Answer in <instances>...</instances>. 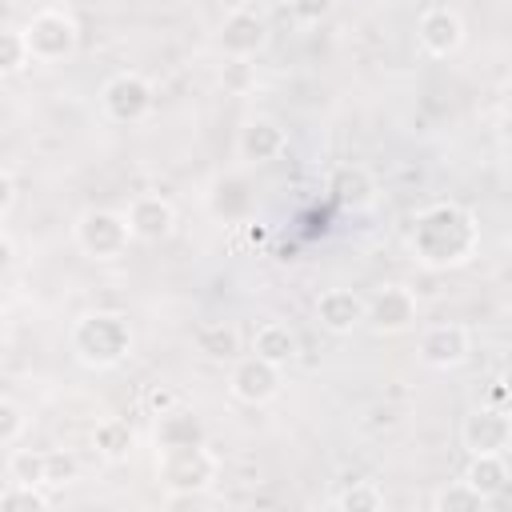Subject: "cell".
I'll list each match as a JSON object with an SVG mask.
<instances>
[{"mask_svg":"<svg viewBox=\"0 0 512 512\" xmlns=\"http://www.w3.org/2000/svg\"><path fill=\"white\" fill-rule=\"evenodd\" d=\"M172 224H176V212L164 196H136L132 208H128V228H132L136 240L156 244L172 232Z\"/></svg>","mask_w":512,"mask_h":512,"instance_id":"cell-9","label":"cell"},{"mask_svg":"<svg viewBox=\"0 0 512 512\" xmlns=\"http://www.w3.org/2000/svg\"><path fill=\"white\" fill-rule=\"evenodd\" d=\"M280 392V364L264 360V356H248L236 364L232 372V396L244 404H264Z\"/></svg>","mask_w":512,"mask_h":512,"instance_id":"cell-6","label":"cell"},{"mask_svg":"<svg viewBox=\"0 0 512 512\" xmlns=\"http://www.w3.org/2000/svg\"><path fill=\"white\" fill-rule=\"evenodd\" d=\"M96 448L104 452V456H124L128 448H132V432H128V424L124 420H104L100 428H96Z\"/></svg>","mask_w":512,"mask_h":512,"instance_id":"cell-22","label":"cell"},{"mask_svg":"<svg viewBox=\"0 0 512 512\" xmlns=\"http://www.w3.org/2000/svg\"><path fill=\"white\" fill-rule=\"evenodd\" d=\"M220 8L232 16V12H248V0H220Z\"/></svg>","mask_w":512,"mask_h":512,"instance_id":"cell-28","label":"cell"},{"mask_svg":"<svg viewBox=\"0 0 512 512\" xmlns=\"http://www.w3.org/2000/svg\"><path fill=\"white\" fill-rule=\"evenodd\" d=\"M212 468L216 464L200 444H172L168 460H164L168 484H176V488H204L212 480Z\"/></svg>","mask_w":512,"mask_h":512,"instance_id":"cell-8","label":"cell"},{"mask_svg":"<svg viewBox=\"0 0 512 512\" xmlns=\"http://www.w3.org/2000/svg\"><path fill=\"white\" fill-rule=\"evenodd\" d=\"M200 352L212 356V360H232V356L240 352V336H236V328H224V324L200 328Z\"/></svg>","mask_w":512,"mask_h":512,"instance_id":"cell-20","label":"cell"},{"mask_svg":"<svg viewBox=\"0 0 512 512\" xmlns=\"http://www.w3.org/2000/svg\"><path fill=\"white\" fill-rule=\"evenodd\" d=\"M316 316L328 332H352L360 320H368V304L348 288H328L316 300Z\"/></svg>","mask_w":512,"mask_h":512,"instance_id":"cell-10","label":"cell"},{"mask_svg":"<svg viewBox=\"0 0 512 512\" xmlns=\"http://www.w3.org/2000/svg\"><path fill=\"white\" fill-rule=\"evenodd\" d=\"M416 36H420V44H424L432 56H448V52L460 48V40H464V24H460V16L448 12V8H428V12L420 16Z\"/></svg>","mask_w":512,"mask_h":512,"instance_id":"cell-12","label":"cell"},{"mask_svg":"<svg viewBox=\"0 0 512 512\" xmlns=\"http://www.w3.org/2000/svg\"><path fill=\"white\" fill-rule=\"evenodd\" d=\"M328 4H332V0H292V12H296L300 20H320V16L328 12Z\"/></svg>","mask_w":512,"mask_h":512,"instance_id":"cell-26","label":"cell"},{"mask_svg":"<svg viewBox=\"0 0 512 512\" xmlns=\"http://www.w3.org/2000/svg\"><path fill=\"white\" fill-rule=\"evenodd\" d=\"M512 440V420L504 412H472L464 424V444L472 456H500Z\"/></svg>","mask_w":512,"mask_h":512,"instance_id":"cell-7","label":"cell"},{"mask_svg":"<svg viewBox=\"0 0 512 512\" xmlns=\"http://www.w3.org/2000/svg\"><path fill=\"white\" fill-rule=\"evenodd\" d=\"M296 332L288 328V324H280V320H268V324H260L256 328V336H252V352L256 356H264V360H272V364H288L292 356H296Z\"/></svg>","mask_w":512,"mask_h":512,"instance_id":"cell-15","label":"cell"},{"mask_svg":"<svg viewBox=\"0 0 512 512\" xmlns=\"http://www.w3.org/2000/svg\"><path fill=\"white\" fill-rule=\"evenodd\" d=\"M468 484L488 500V496L504 484V464H500V456H476V464L468 468Z\"/></svg>","mask_w":512,"mask_h":512,"instance_id":"cell-21","label":"cell"},{"mask_svg":"<svg viewBox=\"0 0 512 512\" xmlns=\"http://www.w3.org/2000/svg\"><path fill=\"white\" fill-rule=\"evenodd\" d=\"M0 192H4V200H0V212L8 216V212H12V200H16V180H12V172H8V168L0 172Z\"/></svg>","mask_w":512,"mask_h":512,"instance_id":"cell-27","label":"cell"},{"mask_svg":"<svg viewBox=\"0 0 512 512\" xmlns=\"http://www.w3.org/2000/svg\"><path fill=\"white\" fill-rule=\"evenodd\" d=\"M420 356L432 368H452L468 356V332L460 324H436L420 336Z\"/></svg>","mask_w":512,"mask_h":512,"instance_id":"cell-11","label":"cell"},{"mask_svg":"<svg viewBox=\"0 0 512 512\" xmlns=\"http://www.w3.org/2000/svg\"><path fill=\"white\" fill-rule=\"evenodd\" d=\"M8 480H16V484H48V452L16 448L8 456Z\"/></svg>","mask_w":512,"mask_h":512,"instance_id":"cell-18","label":"cell"},{"mask_svg":"<svg viewBox=\"0 0 512 512\" xmlns=\"http://www.w3.org/2000/svg\"><path fill=\"white\" fill-rule=\"evenodd\" d=\"M0 420H4V424H0V444H8V448H12V444H16V436H20V428H24V412L16 408V400H12V396H4V400H0Z\"/></svg>","mask_w":512,"mask_h":512,"instance_id":"cell-24","label":"cell"},{"mask_svg":"<svg viewBox=\"0 0 512 512\" xmlns=\"http://www.w3.org/2000/svg\"><path fill=\"white\" fill-rule=\"evenodd\" d=\"M472 248H476V220L456 204H436L420 212L412 224V252L432 268L464 264Z\"/></svg>","mask_w":512,"mask_h":512,"instance_id":"cell-1","label":"cell"},{"mask_svg":"<svg viewBox=\"0 0 512 512\" xmlns=\"http://www.w3.org/2000/svg\"><path fill=\"white\" fill-rule=\"evenodd\" d=\"M36 488L40 484H16V480H8V492L0 496V508H8V512H16V508H44L48 496L36 492Z\"/></svg>","mask_w":512,"mask_h":512,"instance_id":"cell-23","label":"cell"},{"mask_svg":"<svg viewBox=\"0 0 512 512\" xmlns=\"http://www.w3.org/2000/svg\"><path fill=\"white\" fill-rule=\"evenodd\" d=\"M24 40H28V48H32L36 60H48L52 64V60H64L76 48V24L60 8H44V12H36L24 24Z\"/></svg>","mask_w":512,"mask_h":512,"instance_id":"cell-4","label":"cell"},{"mask_svg":"<svg viewBox=\"0 0 512 512\" xmlns=\"http://www.w3.org/2000/svg\"><path fill=\"white\" fill-rule=\"evenodd\" d=\"M32 60H36V56H32V48H28V40H24V28H8V32H4V52H0V72H4V76H16V72H24Z\"/></svg>","mask_w":512,"mask_h":512,"instance_id":"cell-19","label":"cell"},{"mask_svg":"<svg viewBox=\"0 0 512 512\" xmlns=\"http://www.w3.org/2000/svg\"><path fill=\"white\" fill-rule=\"evenodd\" d=\"M332 192H336L344 204L364 208V204L372 200V176H368L364 168H336V176H332Z\"/></svg>","mask_w":512,"mask_h":512,"instance_id":"cell-17","label":"cell"},{"mask_svg":"<svg viewBox=\"0 0 512 512\" xmlns=\"http://www.w3.org/2000/svg\"><path fill=\"white\" fill-rule=\"evenodd\" d=\"M152 108V84L136 72H120L116 80L104 84V112L120 124H132L140 116H148Z\"/></svg>","mask_w":512,"mask_h":512,"instance_id":"cell-5","label":"cell"},{"mask_svg":"<svg viewBox=\"0 0 512 512\" xmlns=\"http://www.w3.org/2000/svg\"><path fill=\"white\" fill-rule=\"evenodd\" d=\"M368 320L380 332H404L416 320V300L404 288H384L372 304H368Z\"/></svg>","mask_w":512,"mask_h":512,"instance_id":"cell-13","label":"cell"},{"mask_svg":"<svg viewBox=\"0 0 512 512\" xmlns=\"http://www.w3.org/2000/svg\"><path fill=\"white\" fill-rule=\"evenodd\" d=\"M128 344H132V332L116 312H92L72 328V348L92 368H112L116 360H124Z\"/></svg>","mask_w":512,"mask_h":512,"instance_id":"cell-2","label":"cell"},{"mask_svg":"<svg viewBox=\"0 0 512 512\" xmlns=\"http://www.w3.org/2000/svg\"><path fill=\"white\" fill-rule=\"evenodd\" d=\"M132 228H128V216L120 212H108V208H88L80 220H76V244L84 256L92 260H116L124 248H128Z\"/></svg>","mask_w":512,"mask_h":512,"instance_id":"cell-3","label":"cell"},{"mask_svg":"<svg viewBox=\"0 0 512 512\" xmlns=\"http://www.w3.org/2000/svg\"><path fill=\"white\" fill-rule=\"evenodd\" d=\"M280 148H284V132H280L272 120H252V124L240 132V152H244V160L264 164V160L280 156Z\"/></svg>","mask_w":512,"mask_h":512,"instance_id":"cell-16","label":"cell"},{"mask_svg":"<svg viewBox=\"0 0 512 512\" xmlns=\"http://www.w3.org/2000/svg\"><path fill=\"white\" fill-rule=\"evenodd\" d=\"M336 504L340 508H380V496L372 488H356V492H344Z\"/></svg>","mask_w":512,"mask_h":512,"instance_id":"cell-25","label":"cell"},{"mask_svg":"<svg viewBox=\"0 0 512 512\" xmlns=\"http://www.w3.org/2000/svg\"><path fill=\"white\" fill-rule=\"evenodd\" d=\"M220 44L228 56H252L260 44H264V24L252 16V12H232L224 16V32H220Z\"/></svg>","mask_w":512,"mask_h":512,"instance_id":"cell-14","label":"cell"}]
</instances>
